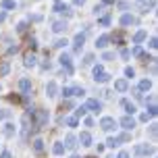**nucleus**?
Segmentation results:
<instances>
[{
    "mask_svg": "<svg viewBox=\"0 0 158 158\" xmlns=\"http://www.w3.org/2000/svg\"><path fill=\"white\" fill-rule=\"evenodd\" d=\"M114 89H117V92H121V94H123V92H127V89H129L127 79H117V81H114Z\"/></svg>",
    "mask_w": 158,
    "mask_h": 158,
    "instance_id": "4468645a",
    "label": "nucleus"
},
{
    "mask_svg": "<svg viewBox=\"0 0 158 158\" xmlns=\"http://www.w3.org/2000/svg\"><path fill=\"white\" fill-rule=\"evenodd\" d=\"M0 158H10V152H2V156Z\"/></svg>",
    "mask_w": 158,
    "mask_h": 158,
    "instance_id": "6e6d98bb",
    "label": "nucleus"
},
{
    "mask_svg": "<svg viewBox=\"0 0 158 158\" xmlns=\"http://www.w3.org/2000/svg\"><path fill=\"white\" fill-rule=\"evenodd\" d=\"M77 142L81 143V146H92V133H87V131H83V133L77 137Z\"/></svg>",
    "mask_w": 158,
    "mask_h": 158,
    "instance_id": "2eb2a0df",
    "label": "nucleus"
},
{
    "mask_svg": "<svg viewBox=\"0 0 158 158\" xmlns=\"http://www.w3.org/2000/svg\"><path fill=\"white\" fill-rule=\"evenodd\" d=\"M112 58H114L112 52H104V54H102V60H112Z\"/></svg>",
    "mask_w": 158,
    "mask_h": 158,
    "instance_id": "a18cd8bd",
    "label": "nucleus"
},
{
    "mask_svg": "<svg viewBox=\"0 0 158 158\" xmlns=\"http://www.w3.org/2000/svg\"><path fill=\"white\" fill-rule=\"evenodd\" d=\"M156 123H152V125H150V135H152V137H156V133H158V129H156Z\"/></svg>",
    "mask_w": 158,
    "mask_h": 158,
    "instance_id": "a19ab883",
    "label": "nucleus"
},
{
    "mask_svg": "<svg viewBox=\"0 0 158 158\" xmlns=\"http://www.w3.org/2000/svg\"><path fill=\"white\" fill-rule=\"evenodd\" d=\"M8 69H10V67H8V63H2V64H0V77L8 75Z\"/></svg>",
    "mask_w": 158,
    "mask_h": 158,
    "instance_id": "473e14b6",
    "label": "nucleus"
},
{
    "mask_svg": "<svg viewBox=\"0 0 158 158\" xmlns=\"http://www.w3.org/2000/svg\"><path fill=\"white\" fill-rule=\"evenodd\" d=\"M108 42H110V35L104 33V35H100V38L96 40V46H98V48H106V46H108Z\"/></svg>",
    "mask_w": 158,
    "mask_h": 158,
    "instance_id": "6ab92c4d",
    "label": "nucleus"
},
{
    "mask_svg": "<svg viewBox=\"0 0 158 158\" xmlns=\"http://www.w3.org/2000/svg\"><path fill=\"white\" fill-rule=\"evenodd\" d=\"M89 64H94V54H85L81 60V67H89Z\"/></svg>",
    "mask_w": 158,
    "mask_h": 158,
    "instance_id": "393cba45",
    "label": "nucleus"
},
{
    "mask_svg": "<svg viewBox=\"0 0 158 158\" xmlns=\"http://www.w3.org/2000/svg\"><path fill=\"white\" fill-rule=\"evenodd\" d=\"M102 10H104V6H102V4H96V6H94V15L98 17L100 13H102Z\"/></svg>",
    "mask_w": 158,
    "mask_h": 158,
    "instance_id": "c03bdc74",
    "label": "nucleus"
},
{
    "mask_svg": "<svg viewBox=\"0 0 158 158\" xmlns=\"http://www.w3.org/2000/svg\"><path fill=\"white\" fill-rule=\"evenodd\" d=\"M148 46H150L152 50H156V48H158V40L156 38H150V44H148Z\"/></svg>",
    "mask_w": 158,
    "mask_h": 158,
    "instance_id": "37998d69",
    "label": "nucleus"
},
{
    "mask_svg": "<svg viewBox=\"0 0 158 158\" xmlns=\"http://www.w3.org/2000/svg\"><path fill=\"white\" fill-rule=\"evenodd\" d=\"M33 150L38 152V154H40L42 150H44V142H42L40 137H38V139H33Z\"/></svg>",
    "mask_w": 158,
    "mask_h": 158,
    "instance_id": "cd10ccee",
    "label": "nucleus"
},
{
    "mask_svg": "<svg viewBox=\"0 0 158 158\" xmlns=\"http://www.w3.org/2000/svg\"><path fill=\"white\" fill-rule=\"evenodd\" d=\"M135 23H137V17H133L131 13H125L121 17V25L123 27H129V25H135Z\"/></svg>",
    "mask_w": 158,
    "mask_h": 158,
    "instance_id": "1a4fd4ad",
    "label": "nucleus"
},
{
    "mask_svg": "<svg viewBox=\"0 0 158 158\" xmlns=\"http://www.w3.org/2000/svg\"><path fill=\"white\" fill-rule=\"evenodd\" d=\"M139 121H143V123H148V112H143L142 117H139Z\"/></svg>",
    "mask_w": 158,
    "mask_h": 158,
    "instance_id": "5fc2aeb1",
    "label": "nucleus"
},
{
    "mask_svg": "<svg viewBox=\"0 0 158 158\" xmlns=\"http://www.w3.org/2000/svg\"><path fill=\"white\" fill-rule=\"evenodd\" d=\"M67 27H69L67 21L60 19V21H54V23H52V31H54V33H63V31H67Z\"/></svg>",
    "mask_w": 158,
    "mask_h": 158,
    "instance_id": "9d476101",
    "label": "nucleus"
},
{
    "mask_svg": "<svg viewBox=\"0 0 158 158\" xmlns=\"http://www.w3.org/2000/svg\"><path fill=\"white\" fill-rule=\"evenodd\" d=\"M71 96H73V89H71V87H63V98H64V100H69Z\"/></svg>",
    "mask_w": 158,
    "mask_h": 158,
    "instance_id": "e433bc0d",
    "label": "nucleus"
},
{
    "mask_svg": "<svg viewBox=\"0 0 158 158\" xmlns=\"http://www.w3.org/2000/svg\"><path fill=\"white\" fill-rule=\"evenodd\" d=\"M108 158H114V156H108Z\"/></svg>",
    "mask_w": 158,
    "mask_h": 158,
    "instance_id": "680f3d73",
    "label": "nucleus"
},
{
    "mask_svg": "<svg viewBox=\"0 0 158 158\" xmlns=\"http://www.w3.org/2000/svg\"><path fill=\"white\" fill-rule=\"evenodd\" d=\"M117 158H131V156H129V152H118Z\"/></svg>",
    "mask_w": 158,
    "mask_h": 158,
    "instance_id": "603ef678",
    "label": "nucleus"
},
{
    "mask_svg": "<svg viewBox=\"0 0 158 158\" xmlns=\"http://www.w3.org/2000/svg\"><path fill=\"white\" fill-rule=\"evenodd\" d=\"M52 10H54V13H60V15H64V17H73V10L67 6V2H63V0H54Z\"/></svg>",
    "mask_w": 158,
    "mask_h": 158,
    "instance_id": "f03ea898",
    "label": "nucleus"
},
{
    "mask_svg": "<svg viewBox=\"0 0 158 158\" xmlns=\"http://www.w3.org/2000/svg\"><path fill=\"white\" fill-rule=\"evenodd\" d=\"M6 117H10V110H0V121L6 118Z\"/></svg>",
    "mask_w": 158,
    "mask_h": 158,
    "instance_id": "49530a36",
    "label": "nucleus"
},
{
    "mask_svg": "<svg viewBox=\"0 0 158 158\" xmlns=\"http://www.w3.org/2000/svg\"><path fill=\"white\" fill-rule=\"evenodd\" d=\"M67 44H69L67 40H56V42H54V48H64Z\"/></svg>",
    "mask_w": 158,
    "mask_h": 158,
    "instance_id": "58836bf2",
    "label": "nucleus"
},
{
    "mask_svg": "<svg viewBox=\"0 0 158 158\" xmlns=\"http://www.w3.org/2000/svg\"><path fill=\"white\" fill-rule=\"evenodd\" d=\"M4 17H6L4 13H0V21H4Z\"/></svg>",
    "mask_w": 158,
    "mask_h": 158,
    "instance_id": "13d9d810",
    "label": "nucleus"
},
{
    "mask_svg": "<svg viewBox=\"0 0 158 158\" xmlns=\"http://www.w3.org/2000/svg\"><path fill=\"white\" fill-rule=\"evenodd\" d=\"M129 139H131V135H129V133H121V135H118V142H129Z\"/></svg>",
    "mask_w": 158,
    "mask_h": 158,
    "instance_id": "79ce46f5",
    "label": "nucleus"
},
{
    "mask_svg": "<svg viewBox=\"0 0 158 158\" xmlns=\"http://www.w3.org/2000/svg\"><path fill=\"white\" fill-rule=\"evenodd\" d=\"M63 146L67 148V150H75V148H77V137H75L73 133H67V135H64Z\"/></svg>",
    "mask_w": 158,
    "mask_h": 158,
    "instance_id": "6e6552de",
    "label": "nucleus"
},
{
    "mask_svg": "<svg viewBox=\"0 0 158 158\" xmlns=\"http://www.w3.org/2000/svg\"><path fill=\"white\" fill-rule=\"evenodd\" d=\"M85 127H94V118H85Z\"/></svg>",
    "mask_w": 158,
    "mask_h": 158,
    "instance_id": "864d4df0",
    "label": "nucleus"
},
{
    "mask_svg": "<svg viewBox=\"0 0 158 158\" xmlns=\"http://www.w3.org/2000/svg\"><path fill=\"white\" fill-rule=\"evenodd\" d=\"M0 6L4 8V10H13L17 4H15V0H2V2H0Z\"/></svg>",
    "mask_w": 158,
    "mask_h": 158,
    "instance_id": "b1692460",
    "label": "nucleus"
},
{
    "mask_svg": "<svg viewBox=\"0 0 158 158\" xmlns=\"http://www.w3.org/2000/svg\"><path fill=\"white\" fill-rule=\"evenodd\" d=\"M118 125L123 127L125 131H133V129H135V118H133V117H129V114H127V117H123V118H121V121H118Z\"/></svg>",
    "mask_w": 158,
    "mask_h": 158,
    "instance_id": "423d86ee",
    "label": "nucleus"
},
{
    "mask_svg": "<svg viewBox=\"0 0 158 158\" xmlns=\"http://www.w3.org/2000/svg\"><path fill=\"white\" fill-rule=\"evenodd\" d=\"M58 60H60V64H63L64 69H67V73L71 75V73H73V67H71V56H69V54H60V58H58Z\"/></svg>",
    "mask_w": 158,
    "mask_h": 158,
    "instance_id": "9b49d317",
    "label": "nucleus"
},
{
    "mask_svg": "<svg viewBox=\"0 0 158 158\" xmlns=\"http://www.w3.org/2000/svg\"><path fill=\"white\" fill-rule=\"evenodd\" d=\"M102 4H114V0H102Z\"/></svg>",
    "mask_w": 158,
    "mask_h": 158,
    "instance_id": "4d7b16f0",
    "label": "nucleus"
},
{
    "mask_svg": "<svg viewBox=\"0 0 158 158\" xmlns=\"http://www.w3.org/2000/svg\"><path fill=\"white\" fill-rule=\"evenodd\" d=\"M56 94H58V85H56V81H48V85H46V96H48V98H54Z\"/></svg>",
    "mask_w": 158,
    "mask_h": 158,
    "instance_id": "ddd939ff",
    "label": "nucleus"
},
{
    "mask_svg": "<svg viewBox=\"0 0 158 158\" xmlns=\"http://www.w3.org/2000/svg\"><path fill=\"white\" fill-rule=\"evenodd\" d=\"M154 6H156V0H150V2H143L142 6H139V8H142L139 13H143V15H146V13H148V10H152Z\"/></svg>",
    "mask_w": 158,
    "mask_h": 158,
    "instance_id": "412c9836",
    "label": "nucleus"
},
{
    "mask_svg": "<svg viewBox=\"0 0 158 158\" xmlns=\"http://www.w3.org/2000/svg\"><path fill=\"white\" fill-rule=\"evenodd\" d=\"M17 31H19V33H25V31H27V21H21V23L17 25Z\"/></svg>",
    "mask_w": 158,
    "mask_h": 158,
    "instance_id": "c9c22d12",
    "label": "nucleus"
},
{
    "mask_svg": "<svg viewBox=\"0 0 158 158\" xmlns=\"http://www.w3.org/2000/svg\"><path fill=\"white\" fill-rule=\"evenodd\" d=\"M133 154L135 156H148V154H154V146L150 143H137L133 148Z\"/></svg>",
    "mask_w": 158,
    "mask_h": 158,
    "instance_id": "7ed1b4c3",
    "label": "nucleus"
},
{
    "mask_svg": "<svg viewBox=\"0 0 158 158\" xmlns=\"http://www.w3.org/2000/svg\"><path fill=\"white\" fill-rule=\"evenodd\" d=\"M98 23L102 25V27H108V25H110V17H108V15H106V17H102V19L98 21Z\"/></svg>",
    "mask_w": 158,
    "mask_h": 158,
    "instance_id": "4c0bfd02",
    "label": "nucleus"
},
{
    "mask_svg": "<svg viewBox=\"0 0 158 158\" xmlns=\"http://www.w3.org/2000/svg\"><path fill=\"white\" fill-rule=\"evenodd\" d=\"M100 127H102L104 131H112V129L117 127V121L112 117H102L100 118Z\"/></svg>",
    "mask_w": 158,
    "mask_h": 158,
    "instance_id": "0eeeda50",
    "label": "nucleus"
},
{
    "mask_svg": "<svg viewBox=\"0 0 158 158\" xmlns=\"http://www.w3.org/2000/svg\"><path fill=\"white\" fill-rule=\"evenodd\" d=\"M85 158H96V156H85Z\"/></svg>",
    "mask_w": 158,
    "mask_h": 158,
    "instance_id": "052dcab7",
    "label": "nucleus"
},
{
    "mask_svg": "<svg viewBox=\"0 0 158 158\" xmlns=\"http://www.w3.org/2000/svg\"><path fill=\"white\" fill-rule=\"evenodd\" d=\"M71 89H73V96H79V98L85 96V89H83V87H71Z\"/></svg>",
    "mask_w": 158,
    "mask_h": 158,
    "instance_id": "2f4dec72",
    "label": "nucleus"
},
{
    "mask_svg": "<svg viewBox=\"0 0 158 158\" xmlns=\"http://www.w3.org/2000/svg\"><path fill=\"white\" fill-rule=\"evenodd\" d=\"M125 77H129V79H131V77H135V71L131 69V67H125Z\"/></svg>",
    "mask_w": 158,
    "mask_h": 158,
    "instance_id": "ea45409f",
    "label": "nucleus"
},
{
    "mask_svg": "<svg viewBox=\"0 0 158 158\" xmlns=\"http://www.w3.org/2000/svg\"><path fill=\"white\" fill-rule=\"evenodd\" d=\"M64 123H67L69 127H77V123H79V121H77L75 117H67V118H64Z\"/></svg>",
    "mask_w": 158,
    "mask_h": 158,
    "instance_id": "72a5a7b5",
    "label": "nucleus"
},
{
    "mask_svg": "<svg viewBox=\"0 0 158 158\" xmlns=\"http://www.w3.org/2000/svg\"><path fill=\"white\" fill-rule=\"evenodd\" d=\"M35 63H38V58H35V54H25V67H35Z\"/></svg>",
    "mask_w": 158,
    "mask_h": 158,
    "instance_id": "aec40b11",
    "label": "nucleus"
},
{
    "mask_svg": "<svg viewBox=\"0 0 158 158\" xmlns=\"http://www.w3.org/2000/svg\"><path fill=\"white\" fill-rule=\"evenodd\" d=\"M31 121H33V129L38 131V129H42V127L48 125V121H50V114H48V110H33L31 112Z\"/></svg>",
    "mask_w": 158,
    "mask_h": 158,
    "instance_id": "f257e3e1",
    "label": "nucleus"
},
{
    "mask_svg": "<svg viewBox=\"0 0 158 158\" xmlns=\"http://www.w3.org/2000/svg\"><path fill=\"white\" fill-rule=\"evenodd\" d=\"M19 89H21L25 96H29L31 94V81H29V79H21V81H19Z\"/></svg>",
    "mask_w": 158,
    "mask_h": 158,
    "instance_id": "f8f14e48",
    "label": "nucleus"
},
{
    "mask_svg": "<svg viewBox=\"0 0 158 158\" xmlns=\"http://www.w3.org/2000/svg\"><path fill=\"white\" fill-rule=\"evenodd\" d=\"M121 56H123V58H129L131 54H129V50H127V48H123V50H121Z\"/></svg>",
    "mask_w": 158,
    "mask_h": 158,
    "instance_id": "de8ad7c7",
    "label": "nucleus"
},
{
    "mask_svg": "<svg viewBox=\"0 0 158 158\" xmlns=\"http://www.w3.org/2000/svg\"><path fill=\"white\" fill-rule=\"evenodd\" d=\"M146 38H148V33L143 31V29H139V31H137V33L133 35V44H135V46H139V44H142V42H143Z\"/></svg>",
    "mask_w": 158,
    "mask_h": 158,
    "instance_id": "a211bd4d",
    "label": "nucleus"
},
{
    "mask_svg": "<svg viewBox=\"0 0 158 158\" xmlns=\"http://www.w3.org/2000/svg\"><path fill=\"white\" fill-rule=\"evenodd\" d=\"M108 79H110V75H108V73H102V75H100V77H96L94 81H96V83H106Z\"/></svg>",
    "mask_w": 158,
    "mask_h": 158,
    "instance_id": "c756f323",
    "label": "nucleus"
},
{
    "mask_svg": "<svg viewBox=\"0 0 158 158\" xmlns=\"http://www.w3.org/2000/svg\"><path fill=\"white\" fill-rule=\"evenodd\" d=\"M85 108H87V112H96V114H98V112L102 110V102L96 100V98H89L85 102Z\"/></svg>",
    "mask_w": 158,
    "mask_h": 158,
    "instance_id": "20e7f679",
    "label": "nucleus"
},
{
    "mask_svg": "<svg viewBox=\"0 0 158 158\" xmlns=\"http://www.w3.org/2000/svg\"><path fill=\"white\" fill-rule=\"evenodd\" d=\"M73 4H75V6H83V4H85V0H73Z\"/></svg>",
    "mask_w": 158,
    "mask_h": 158,
    "instance_id": "3c124183",
    "label": "nucleus"
},
{
    "mask_svg": "<svg viewBox=\"0 0 158 158\" xmlns=\"http://www.w3.org/2000/svg\"><path fill=\"white\" fill-rule=\"evenodd\" d=\"M129 54H133V56H142V54H143L142 46H133L131 50H129Z\"/></svg>",
    "mask_w": 158,
    "mask_h": 158,
    "instance_id": "7c9ffc66",
    "label": "nucleus"
},
{
    "mask_svg": "<svg viewBox=\"0 0 158 158\" xmlns=\"http://www.w3.org/2000/svg\"><path fill=\"white\" fill-rule=\"evenodd\" d=\"M106 146L108 148H117V146H121V142H118V137H108L106 139Z\"/></svg>",
    "mask_w": 158,
    "mask_h": 158,
    "instance_id": "bb28decb",
    "label": "nucleus"
},
{
    "mask_svg": "<svg viewBox=\"0 0 158 158\" xmlns=\"http://www.w3.org/2000/svg\"><path fill=\"white\" fill-rule=\"evenodd\" d=\"M52 152H54L56 156H60V154H64V146H63V142H56L54 146H52Z\"/></svg>",
    "mask_w": 158,
    "mask_h": 158,
    "instance_id": "5701e85b",
    "label": "nucleus"
},
{
    "mask_svg": "<svg viewBox=\"0 0 158 158\" xmlns=\"http://www.w3.org/2000/svg\"><path fill=\"white\" fill-rule=\"evenodd\" d=\"M29 21H42V15H29Z\"/></svg>",
    "mask_w": 158,
    "mask_h": 158,
    "instance_id": "8fccbe9b",
    "label": "nucleus"
},
{
    "mask_svg": "<svg viewBox=\"0 0 158 158\" xmlns=\"http://www.w3.org/2000/svg\"><path fill=\"white\" fill-rule=\"evenodd\" d=\"M15 131H17V127L13 125V123H6V125H4V135H6V137H13Z\"/></svg>",
    "mask_w": 158,
    "mask_h": 158,
    "instance_id": "4be33fe9",
    "label": "nucleus"
},
{
    "mask_svg": "<svg viewBox=\"0 0 158 158\" xmlns=\"http://www.w3.org/2000/svg\"><path fill=\"white\" fill-rule=\"evenodd\" d=\"M83 44H85V33H75V38H73V50L75 52H81V48H83Z\"/></svg>",
    "mask_w": 158,
    "mask_h": 158,
    "instance_id": "39448f33",
    "label": "nucleus"
},
{
    "mask_svg": "<svg viewBox=\"0 0 158 158\" xmlns=\"http://www.w3.org/2000/svg\"><path fill=\"white\" fill-rule=\"evenodd\" d=\"M102 73H104V67H102V64H96V67H94V79L100 77Z\"/></svg>",
    "mask_w": 158,
    "mask_h": 158,
    "instance_id": "f704fd0d",
    "label": "nucleus"
},
{
    "mask_svg": "<svg viewBox=\"0 0 158 158\" xmlns=\"http://www.w3.org/2000/svg\"><path fill=\"white\" fill-rule=\"evenodd\" d=\"M110 40L114 42V44H117V46H123V33H114Z\"/></svg>",
    "mask_w": 158,
    "mask_h": 158,
    "instance_id": "c85d7f7f",
    "label": "nucleus"
},
{
    "mask_svg": "<svg viewBox=\"0 0 158 158\" xmlns=\"http://www.w3.org/2000/svg\"><path fill=\"white\" fill-rule=\"evenodd\" d=\"M150 87H152V81H150V79H142V81H139V85H137V92H139V94H143V92H148Z\"/></svg>",
    "mask_w": 158,
    "mask_h": 158,
    "instance_id": "f3484780",
    "label": "nucleus"
},
{
    "mask_svg": "<svg viewBox=\"0 0 158 158\" xmlns=\"http://www.w3.org/2000/svg\"><path fill=\"white\" fill-rule=\"evenodd\" d=\"M85 114H87L85 104H83V106H77V108H75V118H79V117H85Z\"/></svg>",
    "mask_w": 158,
    "mask_h": 158,
    "instance_id": "a878e982",
    "label": "nucleus"
},
{
    "mask_svg": "<svg viewBox=\"0 0 158 158\" xmlns=\"http://www.w3.org/2000/svg\"><path fill=\"white\" fill-rule=\"evenodd\" d=\"M121 106L125 108V112L129 114V117H131V114L137 110V108H135V104H133V102H129V100H121Z\"/></svg>",
    "mask_w": 158,
    "mask_h": 158,
    "instance_id": "dca6fc26",
    "label": "nucleus"
},
{
    "mask_svg": "<svg viewBox=\"0 0 158 158\" xmlns=\"http://www.w3.org/2000/svg\"><path fill=\"white\" fill-rule=\"evenodd\" d=\"M63 108H73V102H71V100H64V102H63Z\"/></svg>",
    "mask_w": 158,
    "mask_h": 158,
    "instance_id": "09e8293b",
    "label": "nucleus"
},
{
    "mask_svg": "<svg viewBox=\"0 0 158 158\" xmlns=\"http://www.w3.org/2000/svg\"><path fill=\"white\" fill-rule=\"evenodd\" d=\"M71 158H79V156H75V154H73V156H71Z\"/></svg>",
    "mask_w": 158,
    "mask_h": 158,
    "instance_id": "bf43d9fd",
    "label": "nucleus"
}]
</instances>
